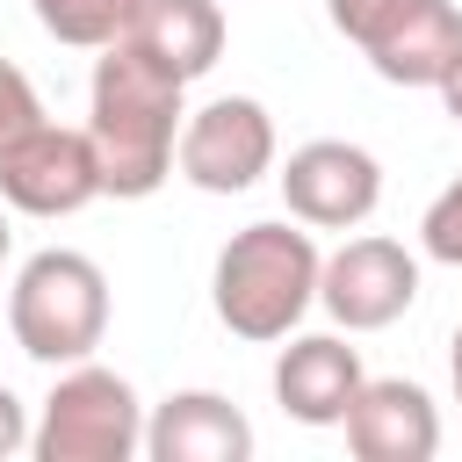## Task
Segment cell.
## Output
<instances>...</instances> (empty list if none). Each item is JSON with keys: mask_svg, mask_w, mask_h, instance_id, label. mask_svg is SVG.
<instances>
[{"mask_svg": "<svg viewBox=\"0 0 462 462\" xmlns=\"http://www.w3.org/2000/svg\"><path fill=\"white\" fill-rule=\"evenodd\" d=\"M325 14L390 87H440V72L462 58L455 0H325Z\"/></svg>", "mask_w": 462, "mask_h": 462, "instance_id": "obj_5", "label": "cell"}, {"mask_svg": "<svg viewBox=\"0 0 462 462\" xmlns=\"http://www.w3.org/2000/svg\"><path fill=\"white\" fill-rule=\"evenodd\" d=\"M318 303L339 332H383L397 325L411 303H419V260L383 238V231H361L346 238L339 253H325V274H318Z\"/></svg>", "mask_w": 462, "mask_h": 462, "instance_id": "obj_9", "label": "cell"}, {"mask_svg": "<svg viewBox=\"0 0 462 462\" xmlns=\"http://www.w3.org/2000/svg\"><path fill=\"white\" fill-rule=\"evenodd\" d=\"M368 368L361 346H346L339 332H303L274 354V404L296 426H346V404L361 397Z\"/></svg>", "mask_w": 462, "mask_h": 462, "instance_id": "obj_10", "label": "cell"}, {"mask_svg": "<svg viewBox=\"0 0 462 462\" xmlns=\"http://www.w3.org/2000/svg\"><path fill=\"white\" fill-rule=\"evenodd\" d=\"M108 180H101V152L87 130H65V123H29L22 137L0 144V202L22 209V217H79L87 202H101Z\"/></svg>", "mask_w": 462, "mask_h": 462, "instance_id": "obj_7", "label": "cell"}, {"mask_svg": "<svg viewBox=\"0 0 462 462\" xmlns=\"http://www.w3.org/2000/svg\"><path fill=\"white\" fill-rule=\"evenodd\" d=\"M318 274H325V253H318L310 224H296V217L245 224L224 238V253L209 267V303L231 339L267 346L303 325V310L318 303Z\"/></svg>", "mask_w": 462, "mask_h": 462, "instance_id": "obj_2", "label": "cell"}, {"mask_svg": "<svg viewBox=\"0 0 462 462\" xmlns=\"http://www.w3.org/2000/svg\"><path fill=\"white\" fill-rule=\"evenodd\" d=\"M29 426H36V419H29V404H22V397H14L7 383H0V462L29 448Z\"/></svg>", "mask_w": 462, "mask_h": 462, "instance_id": "obj_17", "label": "cell"}, {"mask_svg": "<svg viewBox=\"0 0 462 462\" xmlns=\"http://www.w3.org/2000/svg\"><path fill=\"white\" fill-rule=\"evenodd\" d=\"M29 14H36V29H43L51 43H72V51H108V43L130 29L137 0H29Z\"/></svg>", "mask_w": 462, "mask_h": 462, "instance_id": "obj_14", "label": "cell"}, {"mask_svg": "<svg viewBox=\"0 0 462 462\" xmlns=\"http://www.w3.org/2000/svg\"><path fill=\"white\" fill-rule=\"evenodd\" d=\"M274 116L253 101V94H217L202 108H188L180 123V152H173V173L202 195H245L274 173Z\"/></svg>", "mask_w": 462, "mask_h": 462, "instance_id": "obj_6", "label": "cell"}, {"mask_svg": "<svg viewBox=\"0 0 462 462\" xmlns=\"http://www.w3.org/2000/svg\"><path fill=\"white\" fill-rule=\"evenodd\" d=\"M274 180H282L289 217L310 224V231H354V224H368L375 202H383V166H375V152H368V144H346V137H310V144H296Z\"/></svg>", "mask_w": 462, "mask_h": 462, "instance_id": "obj_8", "label": "cell"}, {"mask_svg": "<svg viewBox=\"0 0 462 462\" xmlns=\"http://www.w3.org/2000/svg\"><path fill=\"white\" fill-rule=\"evenodd\" d=\"M144 455L152 462H245L253 419L224 390H173L144 411Z\"/></svg>", "mask_w": 462, "mask_h": 462, "instance_id": "obj_12", "label": "cell"}, {"mask_svg": "<svg viewBox=\"0 0 462 462\" xmlns=\"http://www.w3.org/2000/svg\"><path fill=\"white\" fill-rule=\"evenodd\" d=\"M433 94H440V108H448V116L462 123V58H455V65L440 72V87H433Z\"/></svg>", "mask_w": 462, "mask_h": 462, "instance_id": "obj_18", "label": "cell"}, {"mask_svg": "<svg viewBox=\"0 0 462 462\" xmlns=\"http://www.w3.org/2000/svg\"><path fill=\"white\" fill-rule=\"evenodd\" d=\"M419 253L440 260V267H462V173L426 202V217H419Z\"/></svg>", "mask_w": 462, "mask_h": 462, "instance_id": "obj_15", "label": "cell"}, {"mask_svg": "<svg viewBox=\"0 0 462 462\" xmlns=\"http://www.w3.org/2000/svg\"><path fill=\"white\" fill-rule=\"evenodd\" d=\"M29 455L36 462H130V455H144V404H137L130 375L101 368V361L58 368V383L29 426Z\"/></svg>", "mask_w": 462, "mask_h": 462, "instance_id": "obj_4", "label": "cell"}, {"mask_svg": "<svg viewBox=\"0 0 462 462\" xmlns=\"http://www.w3.org/2000/svg\"><path fill=\"white\" fill-rule=\"evenodd\" d=\"M29 123H43V101H36L29 72H22L14 58H0V144H7V137H22Z\"/></svg>", "mask_w": 462, "mask_h": 462, "instance_id": "obj_16", "label": "cell"}, {"mask_svg": "<svg viewBox=\"0 0 462 462\" xmlns=\"http://www.w3.org/2000/svg\"><path fill=\"white\" fill-rule=\"evenodd\" d=\"M123 36L137 51H152L166 72L202 79L224 58V7L217 0H137V14H130Z\"/></svg>", "mask_w": 462, "mask_h": 462, "instance_id": "obj_13", "label": "cell"}, {"mask_svg": "<svg viewBox=\"0 0 462 462\" xmlns=\"http://www.w3.org/2000/svg\"><path fill=\"white\" fill-rule=\"evenodd\" d=\"M7 245H14V231H7V217H0V260H7Z\"/></svg>", "mask_w": 462, "mask_h": 462, "instance_id": "obj_20", "label": "cell"}, {"mask_svg": "<svg viewBox=\"0 0 462 462\" xmlns=\"http://www.w3.org/2000/svg\"><path fill=\"white\" fill-rule=\"evenodd\" d=\"M346 448L361 462H433L440 455V404L404 375H368L346 404Z\"/></svg>", "mask_w": 462, "mask_h": 462, "instance_id": "obj_11", "label": "cell"}, {"mask_svg": "<svg viewBox=\"0 0 462 462\" xmlns=\"http://www.w3.org/2000/svg\"><path fill=\"white\" fill-rule=\"evenodd\" d=\"M448 375H455V404H462V325H455V339H448Z\"/></svg>", "mask_w": 462, "mask_h": 462, "instance_id": "obj_19", "label": "cell"}, {"mask_svg": "<svg viewBox=\"0 0 462 462\" xmlns=\"http://www.w3.org/2000/svg\"><path fill=\"white\" fill-rule=\"evenodd\" d=\"M180 123H188V79L166 72L130 36H116L94 58V87H87V137L101 152V180L116 202H144L173 180Z\"/></svg>", "mask_w": 462, "mask_h": 462, "instance_id": "obj_1", "label": "cell"}, {"mask_svg": "<svg viewBox=\"0 0 462 462\" xmlns=\"http://www.w3.org/2000/svg\"><path fill=\"white\" fill-rule=\"evenodd\" d=\"M7 332L43 368L94 361V346L108 339V274H101V260H87L72 245L29 253L14 267V289H7Z\"/></svg>", "mask_w": 462, "mask_h": 462, "instance_id": "obj_3", "label": "cell"}]
</instances>
